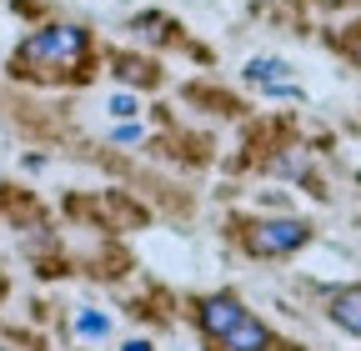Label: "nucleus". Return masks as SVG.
Segmentation results:
<instances>
[{
  "mask_svg": "<svg viewBox=\"0 0 361 351\" xmlns=\"http://www.w3.org/2000/svg\"><path fill=\"white\" fill-rule=\"evenodd\" d=\"M90 61V35L80 25H45L20 40L11 70L20 80H71Z\"/></svg>",
  "mask_w": 361,
  "mask_h": 351,
  "instance_id": "nucleus-1",
  "label": "nucleus"
},
{
  "mask_svg": "<svg viewBox=\"0 0 361 351\" xmlns=\"http://www.w3.org/2000/svg\"><path fill=\"white\" fill-rule=\"evenodd\" d=\"M311 241V226L296 216H276V221H256L246 226V251L251 256H291Z\"/></svg>",
  "mask_w": 361,
  "mask_h": 351,
  "instance_id": "nucleus-2",
  "label": "nucleus"
},
{
  "mask_svg": "<svg viewBox=\"0 0 361 351\" xmlns=\"http://www.w3.org/2000/svg\"><path fill=\"white\" fill-rule=\"evenodd\" d=\"M241 316H246V306H241L236 296H226V291H221V296H206V301L196 306V326H201L206 341H221Z\"/></svg>",
  "mask_w": 361,
  "mask_h": 351,
  "instance_id": "nucleus-3",
  "label": "nucleus"
},
{
  "mask_svg": "<svg viewBox=\"0 0 361 351\" xmlns=\"http://www.w3.org/2000/svg\"><path fill=\"white\" fill-rule=\"evenodd\" d=\"M216 351H271V331H266V321H256L251 312L226 331L221 341H211Z\"/></svg>",
  "mask_w": 361,
  "mask_h": 351,
  "instance_id": "nucleus-4",
  "label": "nucleus"
},
{
  "mask_svg": "<svg viewBox=\"0 0 361 351\" xmlns=\"http://www.w3.org/2000/svg\"><path fill=\"white\" fill-rule=\"evenodd\" d=\"M286 61H276V56H256V61H246V80L251 85H261V91H271V96H296V85L286 80Z\"/></svg>",
  "mask_w": 361,
  "mask_h": 351,
  "instance_id": "nucleus-5",
  "label": "nucleus"
},
{
  "mask_svg": "<svg viewBox=\"0 0 361 351\" xmlns=\"http://www.w3.org/2000/svg\"><path fill=\"white\" fill-rule=\"evenodd\" d=\"M326 312H331V321H336L341 331L361 336V286H341V291H331Z\"/></svg>",
  "mask_w": 361,
  "mask_h": 351,
  "instance_id": "nucleus-6",
  "label": "nucleus"
},
{
  "mask_svg": "<svg viewBox=\"0 0 361 351\" xmlns=\"http://www.w3.org/2000/svg\"><path fill=\"white\" fill-rule=\"evenodd\" d=\"M116 75L130 85H156V66L151 61H135V56H116Z\"/></svg>",
  "mask_w": 361,
  "mask_h": 351,
  "instance_id": "nucleus-7",
  "label": "nucleus"
},
{
  "mask_svg": "<svg viewBox=\"0 0 361 351\" xmlns=\"http://www.w3.org/2000/svg\"><path fill=\"white\" fill-rule=\"evenodd\" d=\"M111 331V321L101 316V312H80L75 316V336H90V341H96V336H106Z\"/></svg>",
  "mask_w": 361,
  "mask_h": 351,
  "instance_id": "nucleus-8",
  "label": "nucleus"
},
{
  "mask_svg": "<svg viewBox=\"0 0 361 351\" xmlns=\"http://www.w3.org/2000/svg\"><path fill=\"white\" fill-rule=\"evenodd\" d=\"M111 116H135V96H111Z\"/></svg>",
  "mask_w": 361,
  "mask_h": 351,
  "instance_id": "nucleus-9",
  "label": "nucleus"
},
{
  "mask_svg": "<svg viewBox=\"0 0 361 351\" xmlns=\"http://www.w3.org/2000/svg\"><path fill=\"white\" fill-rule=\"evenodd\" d=\"M116 141L130 146V141H141V130H135V125H116Z\"/></svg>",
  "mask_w": 361,
  "mask_h": 351,
  "instance_id": "nucleus-10",
  "label": "nucleus"
},
{
  "mask_svg": "<svg viewBox=\"0 0 361 351\" xmlns=\"http://www.w3.org/2000/svg\"><path fill=\"white\" fill-rule=\"evenodd\" d=\"M121 351H156V346H151V341H126Z\"/></svg>",
  "mask_w": 361,
  "mask_h": 351,
  "instance_id": "nucleus-11",
  "label": "nucleus"
},
{
  "mask_svg": "<svg viewBox=\"0 0 361 351\" xmlns=\"http://www.w3.org/2000/svg\"><path fill=\"white\" fill-rule=\"evenodd\" d=\"M322 6H346V0H322Z\"/></svg>",
  "mask_w": 361,
  "mask_h": 351,
  "instance_id": "nucleus-12",
  "label": "nucleus"
},
{
  "mask_svg": "<svg viewBox=\"0 0 361 351\" xmlns=\"http://www.w3.org/2000/svg\"><path fill=\"white\" fill-rule=\"evenodd\" d=\"M0 291H6V281H0Z\"/></svg>",
  "mask_w": 361,
  "mask_h": 351,
  "instance_id": "nucleus-13",
  "label": "nucleus"
},
{
  "mask_svg": "<svg viewBox=\"0 0 361 351\" xmlns=\"http://www.w3.org/2000/svg\"><path fill=\"white\" fill-rule=\"evenodd\" d=\"M0 351H11V346H0Z\"/></svg>",
  "mask_w": 361,
  "mask_h": 351,
  "instance_id": "nucleus-14",
  "label": "nucleus"
}]
</instances>
